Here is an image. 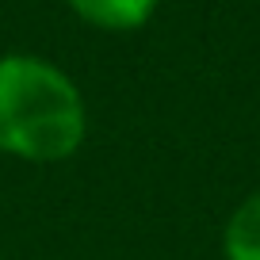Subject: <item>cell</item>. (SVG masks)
<instances>
[{
	"instance_id": "cell-1",
	"label": "cell",
	"mask_w": 260,
	"mask_h": 260,
	"mask_svg": "<svg viewBox=\"0 0 260 260\" xmlns=\"http://www.w3.org/2000/svg\"><path fill=\"white\" fill-rule=\"evenodd\" d=\"M88 138V104L73 77L39 54L0 57V153L61 165Z\"/></svg>"
},
{
	"instance_id": "cell-2",
	"label": "cell",
	"mask_w": 260,
	"mask_h": 260,
	"mask_svg": "<svg viewBox=\"0 0 260 260\" xmlns=\"http://www.w3.org/2000/svg\"><path fill=\"white\" fill-rule=\"evenodd\" d=\"M81 23L96 27V31H111V35H126L146 27L157 16L161 0H65Z\"/></svg>"
},
{
	"instance_id": "cell-3",
	"label": "cell",
	"mask_w": 260,
	"mask_h": 260,
	"mask_svg": "<svg viewBox=\"0 0 260 260\" xmlns=\"http://www.w3.org/2000/svg\"><path fill=\"white\" fill-rule=\"evenodd\" d=\"M222 260H260V187L230 211L222 226Z\"/></svg>"
}]
</instances>
